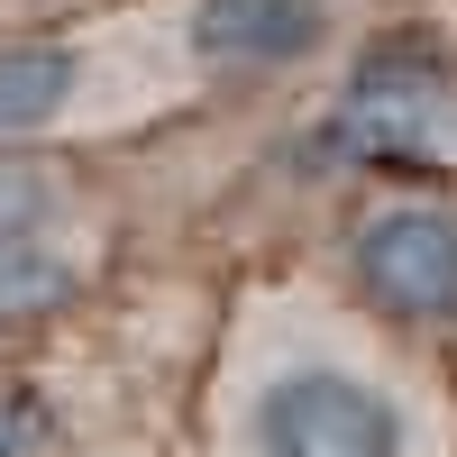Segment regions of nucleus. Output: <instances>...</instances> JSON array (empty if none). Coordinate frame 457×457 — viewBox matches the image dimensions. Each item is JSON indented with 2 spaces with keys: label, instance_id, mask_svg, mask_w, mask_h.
Here are the masks:
<instances>
[{
  "label": "nucleus",
  "instance_id": "5",
  "mask_svg": "<svg viewBox=\"0 0 457 457\" xmlns=\"http://www.w3.org/2000/svg\"><path fill=\"white\" fill-rule=\"evenodd\" d=\"M120 101H129V73L101 46H83V37H19V46H0V146L55 137V129L101 120Z\"/></svg>",
  "mask_w": 457,
  "mask_h": 457
},
{
  "label": "nucleus",
  "instance_id": "6",
  "mask_svg": "<svg viewBox=\"0 0 457 457\" xmlns=\"http://www.w3.org/2000/svg\"><path fill=\"white\" fill-rule=\"evenodd\" d=\"M55 238H73V174L0 146V265L28 247H55Z\"/></svg>",
  "mask_w": 457,
  "mask_h": 457
},
{
  "label": "nucleus",
  "instance_id": "7",
  "mask_svg": "<svg viewBox=\"0 0 457 457\" xmlns=\"http://www.w3.org/2000/svg\"><path fill=\"white\" fill-rule=\"evenodd\" d=\"M0 457H55V403L37 385H0Z\"/></svg>",
  "mask_w": 457,
  "mask_h": 457
},
{
  "label": "nucleus",
  "instance_id": "4",
  "mask_svg": "<svg viewBox=\"0 0 457 457\" xmlns=\"http://www.w3.org/2000/svg\"><path fill=\"white\" fill-rule=\"evenodd\" d=\"M165 37L202 83H265L329 46V0H174Z\"/></svg>",
  "mask_w": 457,
  "mask_h": 457
},
{
  "label": "nucleus",
  "instance_id": "3",
  "mask_svg": "<svg viewBox=\"0 0 457 457\" xmlns=\"http://www.w3.org/2000/svg\"><path fill=\"white\" fill-rule=\"evenodd\" d=\"M348 284L366 320L403 338L457 329V202L448 193H385L348 228Z\"/></svg>",
  "mask_w": 457,
  "mask_h": 457
},
{
  "label": "nucleus",
  "instance_id": "2",
  "mask_svg": "<svg viewBox=\"0 0 457 457\" xmlns=\"http://www.w3.org/2000/svg\"><path fill=\"white\" fill-rule=\"evenodd\" d=\"M312 156L320 165H357V174L457 165V64L439 46H411V37L357 55L348 83L312 120Z\"/></svg>",
  "mask_w": 457,
  "mask_h": 457
},
{
  "label": "nucleus",
  "instance_id": "1",
  "mask_svg": "<svg viewBox=\"0 0 457 457\" xmlns=\"http://www.w3.org/2000/svg\"><path fill=\"white\" fill-rule=\"evenodd\" d=\"M228 457H439V403L357 320L302 312L247 338Z\"/></svg>",
  "mask_w": 457,
  "mask_h": 457
}]
</instances>
